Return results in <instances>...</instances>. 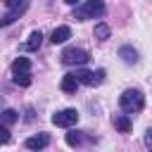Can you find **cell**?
Masks as SVG:
<instances>
[{
  "mask_svg": "<svg viewBox=\"0 0 152 152\" xmlns=\"http://www.w3.org/2000/svg\"><path fill=\"white\" fill-rule=\"evenodd\" d=\"M102 14H104V2H100V0L81 2V5H76V10H74V19H78V21L95 19V17H102Z\"/></svg>",
  "mask_w": 152,
  "mask_h": 152,
  "instance_id": "6da1fadb",
  "label": "cell"
},
{
  "mask_svg": "<svg viewBox=\"0 0 152 152\" xmlns=\"http://www.w3.org/2000/svg\"><path fill=\"white\" fill-rule=\"evenodd\" d=\"M142 104H145L142 93H140V90H133V88H131V90H124L121 97H119V107H121L124 112H140Z\"/></svg>",
  "mask_w": 152,
  "mask_h": 152,
  "instance_id": "7a4b0ae2",
  "label": "cell"
},
{
  "mask_svg": "<svg viewBox=\"0 0 152 152\" xmlns=\"http://www.w3.org/2000/svg\"><path fill=\"white\" fill-rule=\"evenodd\" d=\"M59 57H62V64H66V66H83L90 59V55L81 48H64Z\"/></svg>",
  "mask_w": 152,
  "mask_h": 152,
  "instance_id": "3957f363",
  "label": "cell"
},
{
  "mask_svg": "<svg viewBox=\"0 0 152 152\" xmlns=\"http://www.w3.org/2000/svg\"><path fill=\"white\" fill-rule=\"evenodd\" d=\"M76 81L83 83V86H97L104 81V69H97V71H90V69H76L74 71Z\"/></svg>",
  "mask_w": 152,
  "mask_h": 152,
  "instance_id": "277c9868",
  "label": "cell"
},
{
  "mask_svg": "<svg viewBox=\"0 0 152 152\" xmlns=\"http://www.w3.org/2000/svg\"><path fill=\"white\" fill-rule=\"evenodd\" d=\"M52 124L55 126H59V128H71L74 124H78V112L76 109H59V112H55L52 114Z\"/></svg>",
  "mask_w": 152,
  "mask_h": 152,
  "instance_id": "5b68a950",
  "label": "cell"
},
{
  "mask_svg": "<svg viewBox=\"0 0 152 152\" xmlns=\"http://www.w3.org/2000/svg\"><path fill=\"white\" fill-rule=\"evenodd\" d=\"M7 7H10V12L0 19V26H7V24H12L14 19H19V14L28 7V2H26V0H21V2H19V0H10V2H7Z\"/></svg>",
  "mask_w": 152,
  "mask_h": 152,
  "instance_id": "8992f818",
  "label": "cell"
},
{
  "mask_svg": "<svg viewBox=\"0 0 152 152\" xmlns=\"http://www.w3.org/2000/svg\"><path fill=\"white\" fill-rule=\"evenodd\" d=\"M48 145H50V135L48 133H36V135H31V138L24 140V147L26 150H33V152H40Z\"/></svg>",
  "mask_w": 152,
  "mask_h": 152,
  "instance_id": "52a82bcc",
  "label": "cell"
},
{
  "mask_svg": "<svg viewBox=\"0 0 152 152\" xmlns=\"http://www.w3.org/2000/svg\"><path fill=\"white\" fill-rule=\"evenodd\" d=\"M12 74L14 76H31V59L28 57H17L12 62Z\"/></svg>",
  "mask_w": 152,
  "mask_h": 152,
  "instance_id": "ba28073f",
  "label": "cell"
},
{
  "mask_svg": "<svg viewBox=\"0 0 152 152\" xmlns=\"http://www.w3.org/2000/svg\"><path fill=\"white\" fill-rule=\"evenodd\" d=\"M71 38V28L64 24V26H57L52 33H50V40L55 43V45H59V43H64V40H69Z\"/></svg>",
  "mask_w": 152,
  "mask_h": 152,
  "instance_id": "9c48e42d",
  "label": "cell"
},
{
  "mask_svg": "<svg viewBox=\"0 0 152 152\" xmlns=\"http://www.w3.org/2000/svg\"><path fill=\"white\" fill-rule=\"evenodd\" d=\"M119 57H121L126 64H135V62H138V50L131 48V45H121V48H119Z\"/></svg>",
  "mask_w": 152,
  "mask_h": 152,
  "instance_id": "30bf717a",
  "label": "cell"
},
{
  "mask_svg": "<svg viewBox=\"0 0 152 152\" xmlns=\"http://www.w3.org/2000/svg\"><path fill=\"white\" fill-rule=\"evenodd\" d=\"M40 43H43V33H40V31H33V33L28 36V40L24 43V50H28V52H36V50L40 48Z\"/></svg>",
  "mask_w": 152,
  "mask_h": 152,
  "instance_id": "8fae6325",
  "label": "cell"
},
{
  "mask_svg": "<svg viewBox=\"0 0 152 152\" xmlns=\"http://www.w3.org/2000/svg\"><path fill=\"white\" fill-rule=\"evenodd\" d=\"M76 88H78L76 76H74V74H64V78H62V90H64L66 95H71V93H76Z\"/></svg>",
  "mask_w": 152,
  "mask_h": 152,
  "instance_id": "7c38bea8",
  "label": "cell"
},
{
  "mask_svg": "<svg viewBox=\"0 0 152 152\" xmlns=\"http://www.w3.org/2000/svg\"><path fill=\"white\" fill-rule=\"evenodd\" d=\"M19 121V112L17 109H5V112H0V124L2 126H12V124H17Z\"/></svg>",
  "mask_w": 152,
  "mask_h": 152,
  "instance_id": "4fadbf2b",
  "label": "cell"
},
{
  "mask_svg": "<svg viewBox=\"0 0 152 152\" xmlns=\"http://www.w3.org/2000/svg\"><path fill=\"white\" fill-rule=\"evenodd\" d=\"M114 126L121 131V133H128L131 131V119H128V114H114Z\"/></svg>",
  "mask_w": 152,
  "mask_h": 152,
  "instance_id": "5bb4252c",
  "label": "cell"
},
{
  "mask_svg": "<svg viewBox=\"0 0 152 152\" xmlns=\"http://www.w3.org/2000/svg\"><path fill=\"white\" fill-rule=\"evenodd\" d=\"M93 33H95L97 40H107V38H109V26H107L104 21H100V24H95V31H93Z\"/></svg>",
  "mask_w": 152,
  "mask_h": 152,
  "instance_id": "9a60e30c",
  "label": "cell"
},
{
  "mask_svg": "<svg viewBox=\"0 0 152 152\" xmlns=\"http://www.w3.org/2000/svg\"><path fill=\"white\" fill-rule=\"evenodd\" d=\"M81 142H83V133H81V131H69V133H66V145L78 147Z\"/></svg>",
  "mask_w": 152,
  "mask_h": 152,
  "instance_id": "2e32d148",
  "label": "cell"
},
{
  "mask_svg": "<svg viewBox=\"0 0 152 152\" xmlns=\"http://www.w3.org/2000/svg\"><path fill=\"white\" fill-rule=\"evenodd\" d=\"M10 138H12V135H10V128L0 124V145H7V142H10Z\"/></svg>",
  "mask_w": 152,
  "mask_h": 152,
  "instance_id": "e0dca14e",
  "label": "cell"
},
{
  "mask_svg": "<svg viewBox=\"0 0 152 152\" xmlns=\"http://www.w3.org/2000/svg\"><path fill=\"white\" fill-rule=\"evenodd\" d=\"M12 81L17 83V86H31V76H12Z\"/></svg>",
  "mask_w": 152,
  "mask_h": 152,
  "instance_id": "ac0fdd59",
  "label": "cell"
},
{
  "mask_svg": "<svg viewBox=\"0 0 152 152\" xmlns=\"http://www.w3.org/2000/svg\"><path fill=\"white\" fill-rule=\"evenodd\" d=\"M145 145H147V150L152 152V128H150V131H145Z\"/></svg>",
  "mask_w": 152,
  "mask_h": 152,
  "instance_id": "d6986e66",
  "label": "cell"
}]
</instances>
